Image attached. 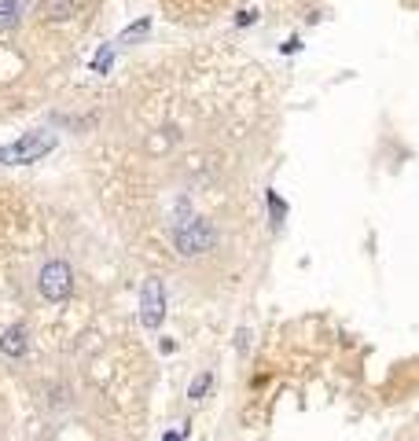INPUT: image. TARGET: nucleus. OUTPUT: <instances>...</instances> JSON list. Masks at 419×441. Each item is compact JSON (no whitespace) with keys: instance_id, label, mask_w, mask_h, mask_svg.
I'll return each instance as SVG.
<instances>
[{"instance_id":"8","label":"nucleus","mask_w":419,"mask_h":441,"mask_svg":"<svg viewBox=\"0 0 419 441\" xmlns=\"http://www.w3.org/2000/svg\"><path fill=\"white\" fill-rule=\"evenodd\" d=\"M210 383H214V379H210V371H206V375H199V379H195V383H191V390H188V397H191V401H199V397H206V390H210Z\"/></svg>"},{"instance_id":"1","label":"nucleus","mask_w":419,"mask_h":441,"mask_svg":"<svg viewBox=\"0 0 419 441\" xmlns=\"http://www.w3.org/2000/svg\"><path fill=\"white\" fill-rule=\"evenodd\" d=\"M52 147H56L52 133H26L22 140L0 147V162H8V166H30V162H41Z\"/></svg>"},{"instance_id":"2","label":"nucleus","mask_w":419,"mask_h":441,"mask_svg":"<svg viewBox=\"0 0 419 441\" xmlns=\"http://www.w3.org/2000/svg\"><path fill=\"white\" fill-rule=\"evenodd\" d=\"M173 243H176V250H181V254L191 257V254H206L217 243V236H214V228H210L206 221L188 217V221H181L173 228Z\"/></svg>"},{"instance_id":"4","label":"nucleus","mask_w":419,"mask_h":441,"mask_svg":"<svg viewBox=\"0 0 419 441\" xmlns=\"http://www.w3.org/2000/svg\"><path fill=\"white\" fill-rule=\"evenodd\" d=\"M166 317V290L158 280H148L140 290V320H143V328H158Z\"/></svg>"},{"instance_id":"5","label":"nucleus","mask_w":419,"mask_h":441,"mask_svg":"<svg viewBox=\"0 0 419 441\" xmlns=\"http://www.w3.org/2000/svg\"><path fill=\"white\" fill-rule=\"evenodd\" d=\"M0 353L11 357V361H19V357L26 353V331L22 328H8L4 335H0Z\"/></svg>"},{"instance_id":"7","label":"nucleus","mask_w":419,"mask_h":441,"mask_svg":"<svg viewBox=\"0 0 419 441\" xmlns=\"http://www.w3.org/2000/svg\"><path fill=\"white\" fill-rule=\"evenodd\" d=\"M110 63H115V52H110V44H103L100 52H96L92 67H96V74H107V70H110Z\"/></svg>"},{"instance_id":"6","label":"nucleus","mask_w":419,"mask_h":441,"mask_svg":"<svg viewBox=\"0 0 419 441\" xmlns=\"http://www.w3.org/2000/svg\"><path fill=\"white\" fill-rule=\"evenodd\" d=\"M19 4L22 0H0V26H11L19 19Z\"/></svg>"},{"instance_id":"3","label":"nucleus","mask_w":419,"mask_h":441,"mask_svg":"<svg viewBox=\"0 0 419 441\" xmlns=\"http://www.w3.org/2000/svg\"><path fill=\"white\" fill-rule=\"evenodd\" d=\"M41 294L48 302H67L70 290H74V276H70V265L67 261H48L41 269V280H37Z\"/></svg>"},{"instance_id":"9","label":"nucleus","mask_w":419,"mask_h":441,"mask_svg":"<svg viewBox=\"0 0 419 441\" xmlns=\"http://www.w3.org/2000/svg\"><path fill=\"white\" fill-rule=\"evenodd\" d=\"M148 34V23H136V26H129L125 34H122V41H136V37H143Z\"/></svg>"}]
</instances>
